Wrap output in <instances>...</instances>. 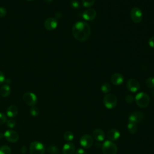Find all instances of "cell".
<instances>
[{"mask_svg": "<svg viewBox=\"0 0 154 154\" xmlns=\"http://www.w3.org/2000/svg\"><path fill=\"white\" fill-rule=\"evenodd\" d=\"M93 137L97 141H102L105 140V134L103 130L100 128H96L93 131Z\"/></svg>", "mask_w": 154, "mask_h": 154, "instance_id": "2e32d148", "label": "cell"}, {"mask_svg": "<svg viewBox=\"0 0 154 154\" xmlns=\"http://www.w3.org/2000/svg\"><path fill=\"white\" fill-rule=\"evenodd\" d=\"M62 17V14L60 12H57L55 14V19H61Z\"/></svg>", "mask_w": 154, "mask_h": 154, "instance_id": "8d00e7d4", "label": "cell"}, {"mask_svg": "<svg viewBox=\"0 0 154 154\" xmlns=\"http://www.w3.org/2000/svg\"><path fill=\"white\" fill-rule=\"evenodd\" d=\"M47 151L50 154H58V153H59L58 148L57 146H54V145L50 146L47 149Z\"/></svg>", "mask_w": 154, "mask_h": 154, "instance_id": "cb8c5ba5", "label": "cell"}, {"mask_svg": "<svg viewBox=\"0 0 154 154\" xmlns=\"http://www.w3.org/2000/svg\"><path fill=\"white\" fill-rule=\"evenodd\" d=\"M146 84L149 88H154V77H149L146 81Z\"/></svg>", "mask_w": 154, "mask_h": 154, "instance_id": "4316f807", "label": "cell"}, {"mask_svg": "<svg viewBox=\"0 0 154 154\" xmlns=\"http://www.w3.org/2000/svg\"><path fill=\"white\" fill-rule=\"evenodd\" d=\"M134 99H135L134 98V97L131 94L127 95L125 97V100L128 103H132L134 102Z\"/></svg>", "mask_w": 154, "mask_h": 154, "instance_id": "4dcf8cb0", "label": "cell"}, {"mask_svg": "<svg viewBox=\"0 0 154 154\" xmlns=\"http://www.w3.org/2000/svg\"><path fill=\"white\" fill-rule=\"evenodd\" d=\"M103 102L106 108L112 109L117 105V99L114 94L112 93H107L103 97Z\"/></svg>", "mask_w": 154, "mask_h": 154, "instance_id": "277c9868", "label": "cell"}, {"mask_svg": "<svg viewBox=\"0 0 154 154\" xmlns=\"http://www.w3.org/2000/svg\"><path fill=\"white\" fill-rule=\"evenodd\" d=\"M70 5L72 8L75 9H78L80 7V4L79 2L76 0H72L70 2Z\"/></svg>", "mask_w": 154, "mask_h": 154, "instance_id": "83f0119b", "label": "cell"}, {"mask_svg": "<svg viewBox=\"0 0 154 154\" xmlns=\"http://www.w3.org/2000/svg\"><path fill=\"white\" fill-rule=\"evenodd\" d=\"M11 92L10 87L8 84H4L0 88V94L3 97H8Z\"/></svg>", "mask_w": 154, "mask_h": 154, "instance_id": "d6986e66", "label": "cell"}, {"mask_svg": "<svg viewBox=\"0 0 154 154\" xmlns=\"http://www.w3.org/2000/svg\"><path fill=\"white\" fill-rule=\"evenodd\" d=\"M11 148L7 145H3L0 147V154H11Z\"/></svg>", "mask_w": 154, "mask_h": 154, "instance_id": "7402d4cb", "label": "cell"}, {"mask_svg": "<svg viewBox=\"0 0 154 154\" xmlns=\"http://www.w3.org/2000/svg\"><path fill=\"white\" fill-rule=\"evenodd\" d=\"M6 14H7V10L2 7H0V17H3Z\"/></svg>", "mask_w": 154, "mask_h": 154, "instance_id": "1f68e13d", "label": "cell"}, {"mask_svg": "<svg viewBox=\"0 0 154 154\" xmlns=\"http://www.w3.org/2000/svg\"><path fill=\"white\" fill-rule=\"evenodd\" d=\"M72 34L75 38L78 41L84 42L89 38L91 34V29L87 22L78 21L72 27Z\"/></svg>", "mask_w": 154, "mask_h": 154, "instance_id": "6da1fadb", "label": "cell"}, {"mask_svg": "<svg viewBox=\"0 0 154 154\" xmlns=\"http://www.w3.org/2000/svg\"><path fill=\"white\" fill-rule=\"evenodd\" d=\"M45 147L43 144L40 141H35L29 145L30 154H44Z\"/></svg>", "mask_w": 154, "mask_h": 154, "instance_id": "5b68a950", "label": "cell"}, {"mask_svg": "<svg viewBox=\"0 0 154 154\" xmlns=\"http://www.w3.org/2000/svg\"><path fill=\"white\" fill-rule=\"evenodd\" d=\"M96 11L93 8H88L82 13V17L86 20H93L96 17Z\"/></svg>", "mask_w": 154, "mask_h": 154, "instance_id": "4fadbf2b", "label": "cell"}, {"mask_svg": "<svg viewBox=\"0 0 154 154\" xmlns=\"http://www.w3.org/2000/svg\"><path fill=\"white\" fill-rule=\"evenodd\" d=\"M63 137L66 141H67L68 142H70L74 138V134L71 131H67L64 132V134L63 135Z\"/></svg>", "mask_w": 154, "mask_h": 154, "instance_id": "44dd1931", "label": "cell"}, {"mask_svg": "<svg viewBox=\"0 0 154 154\" xmlns=\"http://www.w3.org/2000/svg\"><path fill=\"white\" fill-rule=\"evenodd\" d=\"M75 154H87V152L83 149L79 148L75 151Z\"/></svg>", "mask_w": 154, "mask_h": 154, "instance_id": "836d02e7", "label": "cell"}, {"mask_svg": "<svg viewBox=\"0 0 154 154\" xmlns=\"http://www.w3.org/2000/svg\"><path fill=\"white\" fill-rule=\"evenodd\" d=\"M111 89V85L107 82H105V83L103 84L101 86V91L103 93H105V94L108 93L110 91Z\"/></svg>", "mask_w": 154, "mask_h": 154, "instance_id": "603a6c76", "label": "cell"}, {"mask_svg": "<svg viewBox=\"0 0 154 154\" xmlns=\"http://www.w3.org/2000/svg\"><path fill=\"white\" fill-rule=\"evenodd\" d=\"M148 44L151 48H154V36L150 37L148 40Z\"/></svg>", "mask_w": 154, "mask_h": 154, "instance_id": "d6a6232c", "label": "cell"}, {"mask_svg": "<svg viewBox=\"0 0 154 154\" xmlns=\"http://www.w3.org/2000/svg\"><path fill=\"white\" fill-rule=\"evenodd\" d=\"M7 126L10 128H13L16 126V122L13 119H9L6 121Z\"/></svg>", "mask_w": 154, "mask_h": 154, "instance_id": "f1b7e54d", "label": "cell"}, {"mask_svg": "<svg viewBox=\"0 0 154 154\" xmlns=\"http://www.w3.org/2000/svg\"><path fill=\"white\" fill-rule=\"evenodd\" d=\"M135 101L140 108H144L149 105L150 97L144 92H140L135 96Z\"/></svg>", "mask_w": 154, "mask_h": 154, "instance_id": "7a4b0ae2", "label": "cell"}, {"mask_svg": "<svg viewBox=\"0 0 154 154\" xmlns=\"http://www.w3.org/2000/svg\"><path fill=\"white\" fill-rule=\"evenodd\" d=\"M102 150L103 154H116L117 146L113 141L106 140L102 145Z\"/></svg>", "mask_w": 154, "mask_h": 154, "instance_id": "3957f363", "label": "cell"}, {"mask_svg": "<svg viewBox=\"0 0 154 154\" xmlns=\"http://www.w3.org/2000/svg\"><path fill=\"white\" fill-rule=\"evenodd\" d=\"M46 1L48 3H49V2H51L52 1V0H46Z\"/></svg>", "mask_w": 154, "mask_h": 154, "instance_id": "f35d334b", "label": "cell"}, {"mask_svg": "<svg viewBox=\"0 0 154 154\" xmlns=\"http://www.w3.org/2000/svg\"><path fill=\"white\" fill-rule=\"evenodd\" d=\"M4 137V135L2 133H0V139H2Z\"/></svg>", "mask_w": 154, "mask_h": 154, "instance_id": "74e56055", "label": "cell"}, {"mask_svg": "<svg viewBox=\"0 0 154 154\" xmlns=\"http://www.w3.org/2000/svg\"><path fill=\"white\" fill-rule=\"evenodd\" d=\"M75 151V146L71 142L66 143L62 149L63 154H74Z\"/></svg>", "mask_w": 154, "mask_h": 154, "instance_id": "9a60e30c", "label": "cell"}, {"mask_svg": "<svg viewBox=\"0 0 154 154\" xmlns=\"http://www.w3.org/2000/svg\"><path fill=\"white\" fill-rule=\"evenodd\" d=\"M144 117V115L143 112L138 111H135L131 113L128 117V119L129 122H132L137 123L141 122L143 120Z\"/></svg>", "mask_w": 154, "mask_h": 154, "instance_id": "8fae6325", "label": "cell"}, {"mask_svg": "<svg viewBox=\"0 0 154 154\" xmlns=\"http://www.w3.org/2000/svg\"><path fill=\"white\" fill-rule=\"evenodd\" d=\"M24 102L29 106H35L37 103V97L36 95L31 92H26L23 95Z\"/></svg>", "mask_w": 154, "mask_h": 154, "instance_id": "8992f818", "label": "cell"}, {"mask_svg": "<svg viewBox=\"0 0 154 154\" xmlns=\"http://www.w3.org/2000/svg\"><path fill=\"white\" fill-rule=\"evenodd\" d=\"M18 113V109L15 105H10L8 107L6 111V114L8 117L10 118L14 117L17 116Z\"/></svg>", "mask_w": 154, "mask_h": 154, "instance_id": "ac0fdd59", "label": "cell"}, {"mask_svg": "<svg viewBox=\"0 0 154 154\" xmlns=\"http://www.w3.org/2000/svg\"><path fill=\"white\" fill-rule=\"evenodd\" d=\"M4 135L7 141L10 143L17 142L19 138V134L13 130H7L4 132Z\"/></svg>", "mask_w": 154, "mask_h": 154, "instance_id": "9c48e42d", "label": "cell"}, {"mask_svg": "<svg viewBox=\"0 0 154 154\" xmlns=\"http://www.w3.org/2000/svg\"><path fill=\"white\" fill-rule=\"evenodd\" d=\"M93 138L89 134L83 135L79 140L81 146L84 149H88L93 144Z\"/></svg>", "mask_w": 154, "mask_h": 154, "instance_id": "52a82bcc", "label": "cell"}, {"mask_svg": "<svg viewBox=\"0 0 154 154\" xmlns=\"http://www.w3.org/2000/svg\"><path fill=\"white\" fill-rule=\"evenodd\" d=\"M95 0H82V5L85 8L91 7L94 4Z\"/></svg>", "mask_w": 154, "mask_h": 154, "instance_id": "d4e9b609", "label": "cell"}, {"mask_svg": "<svg viewBox=\"0 0 154 154\" xmlns=\"http://www.w3.org/2000/svg\"><path fill=\"white\" fill-rule=\"evenodd\" d=\"M58 25L57 20L54 17L48 18L44 23V26L45 28L48 31L54 30L57 28Z\"/></svg>", "mask_w": 154, "mask_h": 154, "instance_id": "7c38bea8", "label": "cell"}, {"mask_svg": "<svg viewBox=\"0 0 154 154\" xmlns=\"http://www.w3.org/2000/svg\"><path fill=\"white\" fill-rule=\"evenodd\" d=\"M131 17L134 23L141 22L143 19L142 11L138 7H134L131 11Z\"/></svg>", "mask_w": 154, "mask_h": 154, "instance_id": "ba28073f", "label": "cell"}, {"mask_svg": "<svg viewBox=\"0 0 154 154\" xmlns=\"http://www.w3.org/2000/svg\"><path fill=\"white\" fill-rule=\"evenodd\" d=\"M106 137L109 140L114 141L119 139L120 137V132L116 129H111L107 132Z\"/></svg>", "mask_w": 154, "mask_h": 154, "instance_id": "5bb4252c", "label": "cell"}, {"mask_svg": "<svg viewBox=\"0 0 154 154\" xmlns=\"http://www.w3.org/2000/svg\"><path fill=\"white\" fill-rule=\"evenodd\" d=\"M5 78L4 73L0 71V84L3 83L5 81Z\"/></svg>", "mask_w": 154, "mask_h": 154, "instance_id": "e575fe53", "label": "cell"}, {"mask_svg": "<svg viewBox=\"0 0 154 154\" xmlns=\"http://www.w3.org/2000/svg\"><path fill=\"white\" fill-rule=\"evenodd\" d=\"M126 87L128 90L131 92L135 93L140 89V85L139 82L137 79L131 78L126 83Z\"/></svg>", "mask_w": 154, "mask_h": 154, "instance_id": "30bf717a", "label": "cell"}, {"mask_svg": "<svg viewBox=\"0 0 154 154\" xmlns=\"http://www.w3.org/2000/svg\"><path fill=\"white\" fill-rule=\"evenodd\" d=\"M123 76L121 73H114L111 77V82L114 85H120L123 82Z\"/></svg>", "mask_w": 154, "mask_h": 154, "instance_id": "e0dca14e", "label": "cell"}, {"mask_svg": "<svg viewBox=\"0 0 154 154\" xmlns=\"http://www.w3.org/2000/svg\"><path fill=\"white\" fill-rule=\"evenodd\" d=\"M29 112L32 117H36L39 114V109L37 106H32L30 109Z\"/></svg>", "mask_w": 154, "mask_h": 154, "instance_id": "484cf974", "label": "cell"}, {"mask_svg": "<svg viewBox=\"0 0 154 154\" xmlns=\"http://www.w3.org/2000/svg\"><path fill=\"white\" fill-rule=\"evenodd\" d=\"M152 94H153V95L154 96V88L152 90Z\"/></svg>", "mask_w": 154, "mask_h": 154, "instance_id": "ab89813d", "label": "cell"}, {"mask_svg": "<svg viewBox=\"0 0 154 154\" xmlns=\"http://www.w3.org/2000/svg\"><path fill=\"white\" fill-rule=\"evenodd\" d=\"M26 147L25 146H22L21 147V149H20V152L22 153H25L26 152Z\"/></svg>", "mask_w": 154, "mask_h": 154, "instance_id": "d590c367", "label": "cell"}, {"mask_svg": "<svg viewBox=\"0 0 154 154\" xmlns=\"http://www.w3.org/2000/svg\"><path fill=\"white\" fill-rule=\"evenodd\" d=\"M26 1H34V0H26Z\"/></svg>", "mask_w": 154, "mask_h": 154, "instance_id": "60d3db41", "label": "cell"}, {"mask_svg": "<svg viewBox=\"0 0 154 154\" xmlns=\"http://www.w3.org/2000/svg\"><path fill=\"white\" fill-rule=\"evenodd\" d=\"M7 120L6 116L2 112H0V126L5 123Z\"/></svg>", "mask_w": 154, "mask_h": 154, "instance_id": "f546056e", "label": "cell"}, {"mask_svg": "<svg viewBox=\"0 0 154 154\" xmlns=\"http://www.w3.org/2000/svg\"><path fill=\"white\" fill-rule=\"evenodd\" d=\"M127 128L130 134H135L137 133L138 131V127L137 125L135 123L132 122H129L128 125H127Z\"/></svg>", "mask_w": 154, "mask_h": 154, "instance_id": "ffe728a7", "label": "cell"}]
</instances>
